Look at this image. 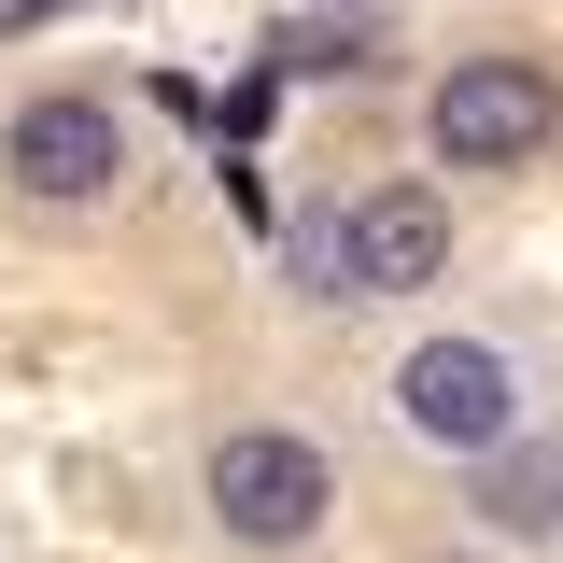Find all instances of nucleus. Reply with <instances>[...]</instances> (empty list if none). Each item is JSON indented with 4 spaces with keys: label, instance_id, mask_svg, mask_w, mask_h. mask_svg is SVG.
Instances as JSON below:
<instances>
[{
    "label": "nucleus",
    "instance_id": "obj_1",
    "mask_svg": "<svg viewBox=\"0 0 563 563\" xmlns=\"http://www.w3.org/2000/svg\"><path fill=\"white\" fill-rule=\"evenodd\" d=\"M211 521L240 536V550H310L324 536V507H339V479H324V451L310 437H211Z\"/></svg>",
    "mask_w": 563,
    "mask_h": 563
},
{
    "label": "nucleus",
    "instance_id": "obj_6",
    "mask_svg": "<svg viewBox=\"0 0 563 563\" xmlns=\"http://www.w3.org/2000/svg\"><path fill=\"white\" fill-rule=\"evenodd\" d=\"M479 507H493V536H550L563 521V451H479Z\"/></svg>",
    "mask_w": 563,
    "mask_h": 563
},
{
    "label": "nucleus",
    "instance_id": "obj_4",
    "mask_svg": "<svg viewBox=\"0 0 563 563\" xmlns=\"http://www.w3.org/2000/svg\"><path fill=\"white\" fill-rule=\"evenodd\" d=\"M0 169H14L29 198H113L128 128H113V99H29V113H14V141H0Z\"/></svg>",
    "mask_w": 563,
    "mask_h": 563
},
{
    "label": "nucleus",
    "instance_id": "obj_7",
    "mask_svg": "<svg viewBox=\"0 0 563 563\" xmlns=\"http://www.w3.org/2000/svg\"><path fill=\"white\" fill-rule=\"evenodd\" d=\"M43 14H70V0H0V29H43Z\"/></svg>",
    "mask_w": 563,
    "mask_h": 563
},
{
    "label": "nucleus",
    "instance_id": "obj_5",
    "mask_svg": "<svg viewBox=\"0 0 563 563\" xmlns=\"http://www.w3.org/2000/svg\"><path fill=\"white\" fill-rule=\"evenodd\" d=\"M352 268H366V296H422V282L451 268V211L422 198V184L366 198V211H352Z\"/></svg>",
    "mask_w": 563,
    "mask_h": 563
},
{
    "label": "nucleus",
    "instance_id": "obj_2",
    "mask_svg": "<svg viewBox=\"0 0 563 563\" xmlns=\"http://www.w3.org/2000/svg\"><path fill=\"white\" fill-rule=\"evenodd\" d=\"M395 409H409L422 451H465V465H479V451L521 437V366L493 339H422L409 366H395Z\"/></svg>",
    "mask_w": 563,
    "mask_h": 563
},
{
    "label": "nucleus",
    "instance_id": "obj_3",
    "mask_svg": "<svg viewBox=\"0 0 563 563\" xmlns=\"http://www.w3.org/2000/svg\"><path fill=\"white\" fill-rule=\"evenodd\" d=\"M550 128H563V99H550L536 57H465L451 85H437V113H422V141H437L451 169H521Z\"/></svg>",
    "mask_w": 563,
    "mask_h": 563
}]
</instances>
